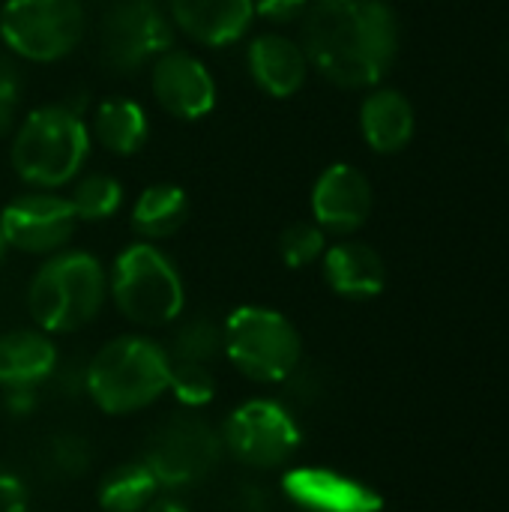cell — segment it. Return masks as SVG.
<instances>
[{
  "label": "cell",
  "mask_w": 509,
  "mask_h": 512,
  "mask_svg": "<svg viewBox=\"0 0 509 512\" xmlns=\"http://www.w3.org/2000/svg\"><path fill=\"white\" fill-rule=\"evenodd\" d=\"M309 66L342 90H372L399 54V18L387 0H312L300 18Z\"/></svg>",
  "instance_id": "cell-1"
},
{
  "label": "cell",
  "mask_w": 509,
  "mask_h": 512,
  "mask_svg": "<svg viewBox=\"0 0 509 512\" xmlns=\"http://www.w3.org/2000/svg\"><path fill=\"white\" fill-rule=\"evenodd\" d=\"M90 126L72 102H51L27 111L12 129L9 165L30 189L57 192L69 186L90 159Z\"/></svg>",
  "instance_id": "cell-2"
},
{
  "label": "cell",
  "mask_w": 509,
  "mask_h": 512,
  "mask_svg": "<svg viewBox=\"0 0 509 512\" xmlns=\"http://www.w3.org/2000/svg\"><path fill=\"white\" fill-rule=\"evenodd\" d=\"M108 273L102 261L84 249H63L33 273L27 288V312L39 330L75 333L87 327L105 306Z\"/></svg>",
  "instance_id": "cell-3"
},
{
  "label": "cell",
  "mask_w": 509,
  "mask_h": 512,
  "mask_svg": "<svg viewBox=\"0 0 509 512\" xmlns=\"http://www.w3.org/2000/svg\"><path fill=\"white\" fill-rule=\"evenodd\" d=\"M171 381L168 351L147 336H117L84 369V387L105 414L150 408Z\"/></svg>",
  "instance_id": "cell-4"
},
{
  "label": "cell",
  "mask_w": 509,
  "mask_h": 512,
  "mask_svg": "<svg viewBox=\"0 0 509 512\" xmlns=\"http://www.w3.org/2000/svg\"><path fill=\"white\" fill-rule=\"evenodd\" d=\"M108 297L135 327H165L180 318L186 288L177 264L147 240L129 243L111 264Z\"/></svg>",
  "instance_id": "cell-5"
},
{
  "label": "cell",
  "mask_w": 509,
  "mask_h": 512,
  "mask_svg": "<svg viewBox=\"0 0 509 512\" xmlns=\"http://www.w3.org/2000/svg\"><path fill=\"white\" fill-rule=\"evenodd\" d=\"M222 351L249 381L279 384L297 372L303 360V339L282 312L267 306H240L222 324Z\"/></svg>",
  "instance_id": "cell-6"
},
{
  "label": "cell",
  "mask_w": 509,
  "mask_h": 512,
  "mask_svg": "<svg viewBox=\"0 0 509 512\" xmlns=\"http://www.w3.org/2000/svg\"><path fill=\"white\" fill-rule=\"evenodd\" d=\"M84 33V0H6L0 9V39L12 57L27 63L69 57Z\"/></svg>",
  "instance_id": "cell-7"
},
{
  "label": "cell",
  "mask_w": 509,
  "mask_h": 512,
  "mask_svg": "<svg viewBox=\"0 0 509 512\" xmlns=\"http://www.w3.org/2000/svg\"><path fill=\"white\" fill-rule=\"evenodd\" d=\"M174 39L165 0H111L99 21V51L117 75H138L174 48Z\"/></svg>",
  "instance_id": "cell-8"
},
{
  "label": "cell",
  "mask_w": 509,
  "mask_h": 512,
  "mask_svg": "<svg viewBox=\"0 0 509 512\" xmlns=\"http://www.w3.org/2000/svg\"><path fill=\"white\" fill-rule=\"evenodd\" d=\"M222 435L201 417H171L147 441L144 465L153 471L159 486H192L201 483L222 462Z\"/></svg>",
  "instance_id": "cell-9"
},
{
  "label": "cell",
  "mask_w": 509,
  "mask_h": 512,
  "mask_svg": "<svg viewBox=\"0 0 509 512\" xmlns=\"http://www.w3.org/2000/svg\"><path fill=\"white\" fill-rule=\"evenodd\" d=\"M222 447L249 468H282L300 447L291 411L273 399H252L234 408L222 426Z\"/></svg>",
  "instance_id": "cell-10"
},
{
  "label": "cell",
  "mask_w": 509,
  "mask_h": 512,
  "mask_svg": "<svg viewBox=\"0 0 509 512\" xmlns=\"http://www.w3.org/2000/svg\"><path fill=\"white\" fill-rule=\"evenodd\" d=\"M0 228L9 249L24 255H54L75 237L78 216L66 195L30 189L15 195L0 210Z\"/></svg>",
  "instance_id": "cell-11"
},
{
  "label": "cell",
  "mask_w": 509,
  "mask_h": 512,
  "mask_svg": "<svg viewBox=\"0 0 509 512\" xmlns=\"http://www.w3.org/2000/svg\"><path fill=\"white\" fill-rule=\"evenodd\" d=\"M150 90L159 108L177 120H204L216 108V81L201 57L168 48L150 63Z\"/></svg>",
  "instance_id": "cell-12"
},
{
  "label": "cell",
  "mask_w": 509,
  "mask_h": 512,
  "mask_svg": "<svg viewBox=\"0 0 509 512\" xmlns=\"http://www.w3.org/2000/svg\"><path fill=\"white\" fill-rule=\"evenodd\" d=\"M372 183L369 177L348 165L336 162L324 168L312 186V222L333 237L357 234L372 216Z\"/></svg>",
  "instance_id": "cell-13"
},
{
  "label": "cell",
  "mask_w": 509,
  "mask_h": 512,
  "mask_svg": "<svg viewBox=\"0 0 509 512\" xmlns=\"http://www.w3.org/2000/svg\"><path fill=\"white\" fill-rule=\"evenodd\" d=\"M285 495L306 512H381V495L330 468H294L282 477Z\"/></svg>",
  "instance_id": "cell-14"
},
{
  "label": "cell",
  "mask_w": 509,
  "mask_h": 512,
  "mask_svg": "<svg viewBox=\"0 0 509 512\" xmlns=\"http://www.w3.org/2000/svg\"><path fill=\"white\" fill-rule=\"evenodd\" d=\"M177 33L204 48L237 45L255 21L252 0H168Z\"/></svg>",
  "instance_id": "cell-15"
},
{
  "label": "cell",
  "mask_w": 509,
  "mask_h": 512,
  "mask_svg": "<svg viewBox=\"0 0 509 512\" xmlns=\"http://www.w3.org/2000/svg\"><path fill=\"white\" fill-rule=\"evenodd\" d=\"M246 69L252 84L270 99H291L303 90L309 78V60L297 39L270 30L249 42L246 48Z\"/></svg>",
  "instance_id": "cell-16"
},
{
  "label": "cell",
  "mask_w": 509,
  "mask_h": 512,
  "mask_svg": "<svg viewBox=\"0 0 509 512\" xmlns=\"http://www.w3.org/2000/svg\"><path fill=\"white\" fill-rule=\"evenodd\" d=\"M324 282L345 300H372L387 285V264L369 243L339 240L321 258Z\"/></svg>",
  "instance_id": "cell-17"
},
{
  "label": "cell",
  "mask_w": 509,
  "mask_h": 512,
  "mask_svg": "<svg viewBox=\"0 0 509 512\" xmlns=\"http://www.w3.org/2000/svg\"><path fill=\"white\" fill-rule=\"evenodd\" d=\"M414 105L402 90L393 87H372V93L360 105V132L369 150L381 156L402 153L414 138Z\"/></svg>",
  "instance_id": "cell-18"
},
{
  "label": "cell",
  "mask_w": 509,
  "mask_h": 512,
  "mask_svg": "<svg viewBox=\"0 0 509 512\" xmlns=\"http://www.w3.org/2000/svg\"><path fill=\"white\" fill-rule=\"evenodd\" d=\"M57 372V348L45 330H12L0 336V387L33 390Z\"/></svg>",
  "instance_id": "cell-19"
},
{
  "label": "cell",
  "mask_w": 509,
  "mask_h": 512,
  "mask_svg": "<svg viewBox=\"0 0 509 512\" xmlns=\"http://www.w3.org/2000/svg\"><path fill=\"white\" fill-rule=\"evenodd\" d=\"M192 213V201L183 186L177 183H153L147 186L129 213V225L138 240L159 243L174 237Z\"/></svg>",
  "instance_id": "cell-20"
},
{
  "label": "cell",
  "mask_w": 509,
  "mask_h": 512,
  "mask_svg": "<svg viewBox=\"0 0 509 512\" xmlns=\"http://www.w3.org/2000/svg\"><path fill=\"white\" fill-rule=\"evenodd\" d=\"M90 138H96L99 147L114 156H135L144 150L150 138L147 111L135 99H123V96L105 99L93 111Z\"/></svg>",
  "instance_id": "cell-21"
},
{
  "label": "cell",
  "mask_w": 509,
  "mask_h": 512,
  "mask_svg": "<svg viewBox=\"0 0 509 512\" xmlns=\"http://www.w3.org/2000/svg\"><path fill=\"white\" fill-rule=\"evenodd\" d=\"M96 498L105 512H144L159 498V480L144 462L117 465L102 477Z\"/></svg>",
  "instance_id": "cell-22"
},
{
  "label": "cell",
  "mask_w": 509,
  "mask_h": 512,
  "mask_svg": "<svg viewBox=\"0 0 509 512\" xmlns=\"http://www.w3.org/2000/svg\"><path fill=\"white\" fill-rule=\"evenodd\" d=\"M69 186L72 192L66 198L78 222H105V219H114L123 207V183L114 174H105V171L78 174Z\"/></svg>",
  "instance_id": "cell-23"
},
{
  "label": "cell",
  "mask_w": 509,
  "mask_h": 512,
  "mask_svg": "<svg viewBox=\"0 0 509 512\" xmlns=\"http://www.w3.org/2000/svg\"><path fill=\"white\" fill-rule=\"evenodd\" d=\"M222 351V324H216L207 315H195L186 324L177 327L174 339H171V351L168 357L174 363H201L210 366Z\"/></svg>",
  "instance_id": "cell-24"
},
{
  "label": "cell",
  "mask_w": 509,
  "mask_h": 512,
  "mask_svg": "<svg viewBox=\"0 0 509 512\" xmlns=\"http://www.w3.org/2000/svg\"><path fill=\"white\" fill-rule=\"evenodd\" d=\"M327 252V234L315 222H291L279 234V255L285 267L303 270L315 261H321Z\"/></svg>",
  "instance_id": "cell-25"
},
{
  "label": "cell",
  "mask_w": 509,
  "mask_h": 512,
  "mask_svg": "<svg viewBox=\"0 0 509 512\" xmlns=\"http://www.w3.org/2000/svg\"><path fill=\"white\" fill-rule=\"evenodd\" d=\"M168 390L186 408H204L216 396V375L210 366L201 363H174L171 360V381Z\"/></svg>",
  "instance_id": "cell-26"
},
{
  "label": "cell",
  "mask_w": 509,
  "mask_h": 512,
  "mask_svg": "<svg viewBox=\"0 0 509 512\" xmlns=\"http://www.w3.org/2000/svg\"><path fill=\"white\" fill-rule=\"evenodd\" d=\"M24 93V75L18 60L6 51L0 54V138L18 126V108Z\"/></svg>",
  "instance_id": "cell-27"
},
{
  "label": "cell",
  "mask_w": 509,
  "mask_h": 512,
  "mask_svg": "<svg viewBox=\"0 0 509 512\" xmlns=\"http://www.w3.org/2000/svg\"><path fill=\"white\" fill-rule=\"evenodd\" d=\"M48 456H51L54 471H60L66 477H78L90 465V447L78 435H57L48 447Z\"/></svg>",
  "instance_id": "cell-28"
},
{
  "label": "cell",
  "mask_w": 509,
  "mask_h": 512,
  "mask_svg": "<svg viewBox=\"0 0 509 512\" xmlns=\"http://www.w3.org/2000/svg\"><path fill=\"white\" fill-rule=\"evenodd\" d=\"M309 3L312 0H252V9H255V18L273 27H288L306 15Z\"/></svg>",
  "instance_id": "cell-29"
},
{
  "label": "cell",
  "mask_w": 509,
  "mask_h": 512,
  "mask_svg": "<svg viewBox=\"0 0 509 512\" xmlns=\"http://www.w3.org/2000/svg\"><path fill=\"white\" fill-rule=\"evenodd\" d=\"M0 512H27V492L21 480L0 465Z\"/></svg>",
  "instance_id": "cell-30"
},
{
  "label": "cell",
  "mask_w": 509,
  "mask_h": 512,
  "mask_svg": "<svg viewBox=\"0 0 509 512\" xmlns=\"http://www.w3.org/2000/svg\"><path fill=\"white\" fill-rule=\"evenodd\" d=\"M144 512H189L180 501H174V498H156L150 507Z\"/></svg>",
  "instance_id": "cell-31"
},
{
  "label": "cell",
  "mask_w": 509,
  "mask_h": 512,
  "mask_svg": "<svg viewBox=\"0 0 509 512\" xmlns=\"http://www.w3.org/2000/svg\"><path fill=\"white\" fill-rule=\"evenodd\" d=\"M6 249H9V246H6V237H3V228H0V261H3V255H6Z\"/></svg>",
  "instance_id": "cell-32"
},
{
  "label": "cell",
  "mask_w": 509,
  "mask_h": 512,
  "mask_svg": "<svg viewBox=\"0 0 509 512\" xmlns=\"http://www.w3.org/2000/svg\"><path fill=\"white\" fill-rule=\"evenodd\" d=\"M507 141H509V126H507Z\"/></svg>",
  "instance_id": "cell-33"
},
{
  "label": "cell",
  "mask_w": 509,
  "mask_h": 512,
  "mask_svg": "<svg viewBox=\"0 0 509 512\" xmlns=\"http://www.w3.org/2000/svg\"><path fill=\"white\" fill-rule=\"evenodd\" d=\"M507 51H509V45H507Z\"/></svg>",
  "instance_id": "cell-34"
}]
</instances>
